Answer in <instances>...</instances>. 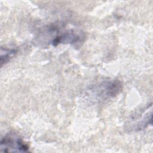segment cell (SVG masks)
Instances as JSON below:
<instances>
[{
	"label": "cell",
	"instance_id": "6da1fadb",
	"mask_svg": "<svg viewBox=\"0 0 153 153\" xmlns=\"http://www.w3.org/2000/svg\"><path fill=\"white\" fill-rule=\"evenodd\" d=\"M38 38L48 39L47 43L53 45L60 44H69L74 45H80L85 40V35L80 30L68 29L60 30L57 27H50L43 32V37Z\"/></svg>",
	"mask_w": 153,
	"mask_h": 153
},
{
	"label": "cell",
	"instance_id": "277c9868",
	"mask_svg": "<svg viewBox=\"0 0 153 153\" xmlns=\"http://www.w3.org/2000/svg\"><path fill=\"white\" fill-rule=\"evenodd\" d=\"M151 124H152V110L150 109L149 111V110L146 111V112H144V115L139 117V118H138L135 124H134V127L132 128V130L139 131L146 128Z\"/></svg>",
	"mask_w": 153,
	"mask_h": 153
},
{
	"label": "cell",
	"instance_id": "5b68a950",
	"mask_svg": "<svg viewBox=\"0 0 153 153\" xmlns=\"http://www.w3.org/2000/svg\"><path fill=\"white\" fill-rule=\"evenodd\" d=\"M17 51L14 48H1V64L2 66L7 63L16 53Z\"/></svg>",
	"mask_w": 153,
	"mask_h": 153
},
{
	"label": "cell",
	"instance_id": "3957f363",
	"mask_svg": "<svg viewBox=\"0 0 153 153\" xmlns=\"http://www.w3.org/2000/svg\"><path fill=\"white\" fill-rule=\"evenodd\" d=\"M1 151L5 152H25L29 151L28 145L14 132H9L1 139Z\"/></svg>",
	"mask_w": 153,
	"mask_h": 153
},
{
	"label": "cell",
	"instance_id": "7a4b0ae2",
	"mask_svg": "<svg viewBox=\"0 0 153 153\" xmlns=\"http://www.w3.org/2000/svg\"><path fill=\"white\" fill-rule=\"evenodd\" d=\"M122 84L118 80L104 81L92 87L89 93L91 96L97 100H103L115 96L121 90Z\"/></svg>",
	"mask_w": 153,
	"mask_h": 153
}]
</instances>
